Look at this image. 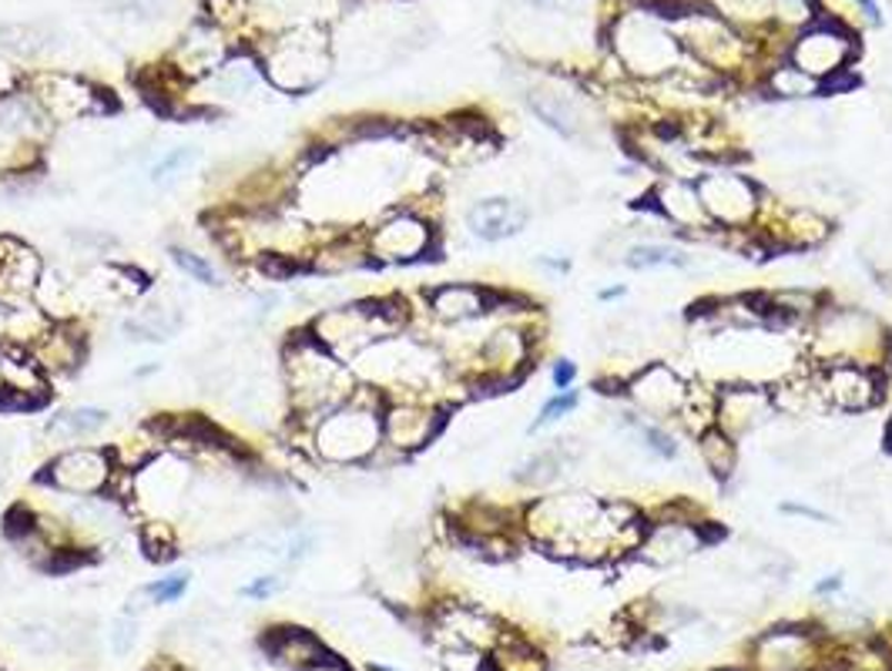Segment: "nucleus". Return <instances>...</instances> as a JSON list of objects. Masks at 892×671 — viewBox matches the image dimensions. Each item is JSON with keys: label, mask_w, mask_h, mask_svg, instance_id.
Wrapping results in <instances>:
<instances>
[{"label": "nucleus", "mask_w": 892, "mask_h": 671, "mask_svg": "<svg viewBox=\"0 0 892 671\" xmlns=\"http://www.w3.org/2000/svg\"><path fill=\"white\" fill-rule=\"evenodd\" d=\"M8 460H11V447H8L4 433H0V473H4V470H8Z\"/></svg>", "instance_id": "nucleus-51"}, {"label": "nucleus", "mask_w": 892, "mask_h": 671, "mask_svg": "<svg viewBox=\"0 0 892 671\" xmlns=\"http://www.w3.org/2000/svg\"><path fill=\"white\" fill-rule=\"evenodd\" d=\"M168 256H171V262L178 266V272H186L192 282H199V286H222V272H219V266L209 259V256H202V252H196V249H186V246H171L168 249Z\"/></svg>", "instance_id": "nucleus-35"}, {"label": "nucleus", "mask_w": 892, "mask_h": 671, "mask_svg": "<svg viewBox=\"0 0 892 671\" xmlns=\"http://www.w3.org/2000/svg\"><path fill=\"white\" fill-rule=\"evenodd\" d=\"M0 397H4V370H0Z\"/></svg>", "instance_id": "nucleus-53"}, {"label": "nucleus", "mask_w": 892, "mask_h": 671, "mask_svg": "<svg viewBox=\"0 0 892 671\" xmlns=\"http://www.w3.org/2000/svg\"><path fill=\"white\" fill-rule=\"evenodd\" d=\"M134 638H138V621L131 614L114 618V624H111V648H114V654H128L134 648Z\"/></svg>", "instance_id": "nucleus-41"}, {"label": "nucleus", "mask_w": 892, "mask_h": 671, "mask_svg": "<svg viewBox=\"0 0 892 671\" xmlns=\"http://www.w3.org/2000/svg\"><path fill=\"white\" fill-rule=\"evenodd\" d=\"M186 591H189V574H168V578H158V581L141 588V594L151 598V604H171Z\"/></svg>", "instance_id": "nucleus-39"}, {"label": "nucleus", "mask_w": 892, "mask_h": 671, "mask_svg": "<svg viewBox=\"0 0 892 671\" xmlns=\"http://www.w3.org/2000/svg\"><path fill=\"white\" fill-rule=\"evenodd\" d=\"M779 417L772 387L762 383H722L715 397V427H722L729 437L745 440L759 430H765Z\"/></svg>", "instance_id": "nucleus-15"}, {"label": "nucleus", "mask_w": 892, "mask_h": 671, "mask_svg": "<svg viewBox=\"0 0 892 671\" xmlns=\"http://www.w3.org/2000/svg\"><path fill=\"white\" fill-rule=\"evenodd\" d=\"M775 11V0H715V14H722L729 24H749L765 21Z\"/></svg>", "instance_id": "nucleus-37"}, {"label": "nucleus", "mask_w": 892, "mask_h": 671, "mask_svg": "<svg viewBox=\"0 0 892 671\" xmlns=\"http://www.w3.org/2000/svg\"><path fill=\"white\" fill-rule=\"evenodd\" d=\"M581 407V390H554L544 403H541V410H538V417L530 420V427H527V433L530 437H538L541 430H551V427H558L561 420H568L574 410Z\"/></svg>", "instance_id": "nucleus-34"}, {"label": "nucleus", "mask_w": 892, "mask_h": 671, "mask_svg": "<svg viewBox=\"0 0 892 671\" xmlns=\"http://www.w3.org/2000/svg\"><path fill=\"white\" fill-rule=\"evenodd\" d=\"M387 397V393H383ZM447 427V410L423 393L387 397L383 407V443L400 457L427 450Z\"/></svg>", "instance_id": "nucleus-9"}, {"label": "nucleus", "mask_w": 892, "mask_h": 671, "mask_svg": "<svg viewBox=\"0 0 892 671\" xmlns=\"http://www.w3.org/2000/svg\"><path fill=\"white\" fill-rule=\"evenodd\" d=\"M541 206L544 209H564V206H571L574 199H578V182L571 179V176H548L544 182H541Z\"/></svg>", "instance_id": "nucleus-38"}, {"label": "nucleus", "mask_w": 892, "mask_h": 671, "mask_svg": "<svg viewBox=\"0 0 892 671\" xmlns=\"http://www.w3.org/2000/svg\"><path fill=\"white\" fill-rule=\"evenodd\" d=\"M708 541H711V524L701 521L688 503L671 500L658 514H648V528L634 558H641L651 568H674L704 551Z\"/></svg>", "instance_id": "nucleus-7"}, {"label": "nucleus", "mask_w": 892, "mask_h": 671, "mask_svg": "<svg viewBox=\"0 0 892 671\" xmlns=\"http://www.w3.org/2000/svg\"><path fill=\"white\" fill-rule=\"evenodd\" d=\"M694 189L715 232H729V236L732 232L752 236L769 202L762 186L732 164H708L694 179Z\"/></svg>", "instance_id": "nucleus-5"}, {"label": "nucleus", "mask_w": 892, "mask_h": 671, "mask_svg": "<svg viewBox=\"0 0 892 671\" xmlns=\"http://www.w3.org/2000/svg\"><path fill=\"white\" fill-rule=\"evenodd\" d=\"M538 262H541V269H551V272H561V276L571 272V256H561V259L558 256H541Z\"/></svg>", "instance_id": "nucleus-45"}, {"label": "nucleus", "mask_w": 892, "mask_h": 671, "mask_svg": "<svg viewBox=\"0 0 892 671\" xmlns=\"http://www.w3.org/2000/svg\"><path fill=\"white\" fill-rule=\"evenodd\" d=\"M815 383L825 407L839 413H869L885 397V373L859 363L815 367Z\"/></svg>", "instance_id": "nucleus-14"}, {"label": "nucleus", "mask_w": 892, "mask_h": 671, "mask_svg": "<svg viewBox=\"0 0 892 671\" xmlns=\"http://www.w3.org/2000/svg\"><path fill=\"white\" fill-rule=\"evenodd\" d=\"M134 497L144 503V508H154L158 514L168 508H178L182 497L189 493V467L174 457H151L138 477L131 480Z\"/></svg>", "instance_id": "nucleus-22"}, {"label": "nucleus", "mask_w": 892, "mask_h": 671, "mask_svg": "<svg viewBox=\"0 0 892 671\" xmlns=\"http://www.w3.org/2000/svg\"><path fill=\"white\" fill-rule=\"evenodd\" d=\"M111 413L91 403H78V407H61L44 420V440L51 447H78L81 440L98 437L108 427Z\"/></svg>", "instance_id": "nucleus-26"}, {"label": "nucleus", "mask_w": 892, "mask_h": 671, "mask_svg": "<svg viewBox=\"0 0 892 671\" xmlns=\"http://www.w3.org/2000/svg\"><path fill=\"white\" fill-rule=\"evenodd\" d=\"M805 329L812 367L859 363L885 373V363H892V329L869 309L822 302Z\"/></svg>", "instance_id": "nucleus-2"}, {"label": "nucleus", "mask_w": 892, "mask_h": 671, "mask_svg": "<svg viewBox=\"0 0 892 671\" xmlns=\"http://www.w3.org/2000/svg\"><path fill=\"white\" fill-rule=\"evenodd\" d=\"M141 551L158 561V564H168L178 558V534L168 521H148L141 528Z\"/></svg>", "instance_id": "nucleus-36"}, {"label": "nucleus", "mask_w": 892, "mask_h": 671, "mask_svg": "<svg viewBox=\"0 0 892 671\" xmlns=\"http://www.w3.org/2000/svg\"><path fill=\"white\" fill-rule=\"evenodd\" d=\"M282 387L289 417L312 420L315 427L325 413H332L355 393L360 380H355L352 367H345V360L329 353L305 329L295 332L282 350Z\"/></svg>", "instance_id": "nucleus-1"}, {"label": "nucleus", "mask_w": 892, "mask_h": 671, "mask_svg": "<svg viewBox=\"0 0 892 671\" xmlns=\"http://www.w3.org/2000/svg\"><path fill=\"white\" fill-rule=\"evenodd\" d=\"M262 74H269V81L289 94H305L312 88H319L329 74V54L319 34H292L285 41H279L269 58Z\"/></svg>", "instance_id": "nucleus-13"}, {"label": "nucleus", "mask_w": 892, "mask_h": 671, "mask_svg": "<svg viewBox=\"0 0 892 671\" xmlns=\"http://www.w3.org/2000/svg\"><path fill=\"white\" fill-rule=\"evenodd\" d=\"M196 161H199V148L196 144H171V148L158 151L144 168L148 186L158 189V192L174 189L178 182H186V176L196 168Z\"/></svg>", "instance_id": "nucleus-31"}, {"label": "nucleus", "mask_w": 892, "mask_h": 671, "mask_svg": "<svg viewBox=\"0 0 892 671\" xmlns=\"http://www.w3.org/2000/svg\"><path fill=\"white\" fill-rule=\"evenodd\" d=\"M624 296H628L624 282H621V286H611V289H601V292H598V299H601V302H614V299H624Z\"/></svg>", "instance_id": "nucleus-50"}, {"label": "nucleus", "mask_w": 892, "mask_h": 671, "mask_svg": "<svg viewBox=\"0 0 892 671\" xmlns=\"http://www.w3.org/2000/svg\"><path fill=\"white\" fill-rule=\"evenodd\" d=\"M38 104L48 111L51 121H78L84 114L101 111V91L68 78V74H44L38 78V91H31Z\"/></svg>", "instance_id": "nucleus-24"}, {"label": "nucleus", "mask_w": 892, "mask_h": 671, "mask_svg": "<svg viewBox=\"0 0 892 671\" xmlns=\"http://www.w3.org/2000/svg\"><path fill=\"white\" fill-rule=\"evenodd\" d=\"M118 470L121 467L114 460V450L78 443V447L58 450L48 460V467L41 470V483L68 497H91V493H108Z\"/></svg>", "instance_id": "nucleus-12"}, {"label": "nucleus", "mask_w": 892, "mask_h": 671, "mask_svg": "<svg viewBox=\"0 0 892 671\" xmlns=\"http://www.w3.org/2000/svg\"><path fill=\"white\" fill-rule=\"evenodd\" d=\"M839 588H842V574H829V578H825V581H819L812 591H815L819 598H829V594H835Z\"/></svg>", "instance_id": "nucleus-47"}, {"label": "nucleus", "mask_w": 892, "mask_h": 671, "mask_svg": "<svg viewBox=\"0 0 892 671\" xmlns=\"http://www.w3.org/2000/svg\"><path fill=\"white\" fill-rule=\"evenodd\" d=\"M463 222L477 242L497 246L530 226V206L517 196H483L463 212Z\"/></svg>", "instance_id": "nucleus-19"}, {"label": "nucleus", "mask_w": 892, "mask_h": 671, "mask_svg": "<svg viewBox=\"0 0 892 671\" xmlns=\"http://www.w3.org/2000/svg\"><path fill=\"white\" fill-rule=\"evenodd\" d=\"M855 54H859L855 34L842 21L819 18L815 24H809L805 31L795 34V41L789 48V64L805 71L809 78L822 81V88H825V81L849 71Z\"/></svg>", "instance_id": "nucleus-8"}, {"label": "nucleus", "mask_w": 892, "mask_h": 671, "mask_svg": "<svg viewBox=\"0 0 892 671\" xmlns=\"http://www.w3.org/2000/svg\"><path fill=\"white\" fill-rule=\"evenodd\" d=\"M885 447L892 450V420H889V427H885Z\"/></svg>", "instance_id": "nucleus-52"}, {"label": "nucleus", "mask_w": 892, "mask_h": 671, "mask_svg": "<svg viewBox=\"0 0 892 671\" xmlns=\"http://www.w3.org/2000/svg\"><path fill=\"white\" fill-rule=\"evenodd\" d=\"M433 249H437V226H433V219L420 216L417 209H397V212H390L367 236L370 262H383V266L423 262Z\"/></svg>", "instance_id": "nucleus-11"}, {"label": "nucleus", "mask_w": 892, "mask_h": 671, "mask_svg": "<svg viewBox=\"0 0 892 671\" xmlns=\"http://www.w3.org/2000/svg\"><path fill=\"white\" fill-rule=\"evenodd\" d=\"M648 209L678 236H711L715 226H711L698 189L691 179H671V176H658L648 186Z\"/></svg>", "instance_id": "nucleus-17"}, {"label": "nucleus", "mask_w": 892, "mask_h": 671, "mask_svg": "<svg viewBox=\"0 0 892 671\" xmlns=\"http://www.w3.org/2000/svg\"><path fill=\"white\" fill-rule=\"evenodd\" d=\"M490 671H548V658L520 634H500L490 651Z\"/></svg>", "instance_id": "nucleus-32"}, {"label": "nucleus", "mask_w": 892, "mask_h": 671, "mask_svg": "<svg viewBox=\"0 0 892 671\" xmlns=\"http://www.w3.org/2000/svg\"><path fill=\"white\" fill-rule=\"evenodd\" d=\"M618 266L631 272H658V269H691L694 256L691 249L668 242V239H634L624 242L618 252Z\"/></svg>", "instance_id": "nucleus-27"}, {"label": "nucleus", "mask_w": 892, "mask_h": 671, "mask_svg": "<svg viewBox=\"0 0 892 671\" xmlns=\"http://www.w3.org/2000/svg\"><path fill=\"white\" fill-rule=\"evenodd\" d=\"M14 91H21V78L8 64H0V98H8Z\"/></svg>", "instance_id": "nucleus-44"}, {"label": "nucleus", "mask_w": 892, "mask_h": 671, "mask_svg": "<svg viewBox=\"0 0 892 671\" xmlns=\"http://www.w3.org/2000/svg\"><path fill=\"white\" fill-rule=\"evenodd\" d=\"M28 353L48 377H64L74 373L84 360V336L74 322H51V329Z\"/></svg>", "instance_id": "nucleus-25"}, {"label": "nucleus", "mask_w": 892, "mask_h": 671, "mask_svg": "<svg viewBox=\"0 0 892 671\" xmlns=\"http://www.w3.org/2000/svg\"><path fill=\"white\" fill-rule=\"evenodd\" d=\"M538 353V329L507 319L483 332V340L467 367V380L473 387H513L527 377Z\"/></svg>", "instance_id": "nucleus-6"}, {"label": "nucleus", "mask_w": 892, "mask_h": 671, "mask_svg": "<svg viewBox=\"0 0 892 671\" xmlns=\"http://www.w3.org/2000/svg\"><path fill=\"white\" fill-rule=\"evenodd\" d=\"M285 591V578L282 574H259L255 581H249L239 594L242 598H252V601H265V598H275Z\"/></svg>", "instance_id": "nucleus-40"}, {"label": "nucleus", "mask_w": 892, "mask_h": 671, "mask_svg": "<svg viewBox=\"0 0 892 671\" xmlns=\"http://www.w3.org/2000/svg\"><path fill=\"white\" fill-rule=\"evenodd\" d=\"M855 8L862 11V18H865L869 24H879V21H882V14H879V4H875V0H855Z\"/></svg>", "instance_id": "nucleus-48"}, {"label": "nucleus", "mask_w": 892, "mask_h": 671, "mask_svg": "<svg viewBox=\"0 0 892 671\" xmlns=\"http://www.w3.org/2000/svg\"><path fill=\"white\" fill-rule=\"evenodd\" d=\"M437 631L450 644V651H493L503 634L490 614L470 604H443L437 614Z\"/></svg>", "instance_id": "nucleus-23"}, {"label": "nucleus", "mask_w": 892, "mask_h": 671, "mask_svg": "<svg viewBox=\"0 0 892 671\" xmlns=\"http://www.w3.org/2000/svg\"><path fill=\"white\" fill-rule=\"evenodd\" d=\"M527 4H533V8H544V11H564L571 0H527Z\"/></svg>", "instance_id": "nucleus-49"}, {"label": "nucleus", "mask_w": 892, "mask_h": 671, "mask_svg": "<svg viewBox=\"0 0 892 671\" xmlns=\"http://www.w3.org/2000/svg\"><path fill=\"white\" fill-rule=\"evenodd\" d=\"M574 473V467L568 463V457L558 450V443H544L541 450L527 453L517 467H513V483L523 487V490H538V493H548L554 490L558 483H564L568 477Z\"/></svg>", "instance_id": "nucleus-28"}, {"label": "nucleus", "mask_w": 892, "mask_h": 671, "mask_svg": "<svg viewBox=\"0 0 892 671\" xmlns=\"http://www.w3.org/2000/svg\"><path fill=\"white\" fill-rule=\"evenodd\" d=\"M262 644L272 651L275 661H282V664H289L295 671H305L309 664H315L322 658L319 638H312L302 628H275L269 638H262Z\"/></svg>", "instance_id": "nucleus-30"}, {"label": "nucleus", "mask_w": 892, "mask_h": 671, "mask_svg": "<svg viewBox=\"0 0 892 671\" xmlns=\"http://www.w3.org/2000/svg\"><path fill=\"white\" fill-rule=\"evenodd\" d=\"M527 108L564 141H578V144L591 141L594 121H591L584 98H578L564 88H533V91H527Z\"/></svg>", "instance_id": "nucleus-20"}, {"label": "nucleus", "mask_w": 892, "mask_h": 671, "mask_svg": "<svg viewBox=\"0 0 892 671\" xmlns=\"http://www.w3.org/2000/svg\"><path fill=\"white\" fill-rule=\"evenodd\" d=\"M779 511H782L785 518H802V521H815V524H832V514H829V511L809 508V503H795V500H785Z\"/></svg>", "instance_id": "nucleus-42"}, {"label": "nucleus", "mask_w": 892, "mask_h": 671, "mask_svg": "<svg viewBox=\"0 0 892 671\" xmlns=\"http://www.w3.org/2000/svg\"><path fill=\"white\" fill-rule=\"evenodd\" d=\"M383 390L360 383L342 407H335L312 427L315 457L335 467L370 463L373 453L383 447Z\"/></svg>", "instance_id": "nucleus-3"}, {"label": "nucleus", "mask_w": 892, "mask_h": 671, "mask_svg": "<svg viewBox=\"0 0 892 671\" xmlns=\"http://www.w3.org/2000/svg\"><path fill=\"white\" fill-rule=\"evenodd\" d=\"M822 644L812 628L782 624L755 638L752 671H819Z\"/></svg>", "instance_id": "nucleus-16"}, {"label": "nucleus", "mask_w": 892, "mask_h": 671, "mask_svg": "<svg viewBox=\"0 0 892 671\" xmlns=\"http://www.w3.org/2000/svg\"><path fill=\"white\" fill-rule=\"evenodd\" d=\"M688 393H691V380H684L671 363H644L621 387V400L634 413L658 420V423H671V427L678 423L688 403Z\"/></svg>", "instance_id": "nucleus-10"}, {"label": "nucleus", "mask_w": 892, "mask_h": 671, "mask_svg": "<svg viewBox=\"0 0 892 671\" xmlns=\"http://www.w3.org/2000/svg\"><path fill=\"white\" fill-rule=\"evenodd\" d=\"M694 450H698V460L704 467V473L711 480H732L735 477V467H739V440L729 437L722 427H704L698 437H694Z\"/></svg>", "instance_id": "nucleus-29"}, {"label": "nucleus", "mask_w": 892, "mask_h": 671, "mask_svg": "<svg viewBox=\"0 0 892 671\" xmlns=\"http://www.w3.org/2000/svg\"><path fill=\"white\" fill-rule=\"evenodd\" d=\"M574 380H578V363H571V360L551 363V383H554V390H571Z\"/></svg>", "instance_id": "nucleus-43"}, {"label": "nucleus", "mask_w": 892, "mask_h": 671, "mask_svg": "<svg viewBox=\"0 0 892 671\" xmlns=\"http://www.w3.org/2000/svg\"><path fill=\"white\" fill-rule=\"evenodd\" d=\"M611 44H614L624 71L634 78H644V81H661V78L674 74L681 58H684L674 31L651 8L624 14L611 28Z\"/></svg>", "instance_id": "nucleus-4"}, {"label": "nucleus", "mask_w": 892, "mask_h": 671, "mask_svg": "<svg viewBox=\"0 0 892 671\" xmlns=\"http://www.w3.org/2000/svg\"><path fill=\"white\" fill-rule=\"evenodd\" d=\"M510 302V296L480 286V282H443L427 292V309L443 326H463L480 322L490 312H500Z\"/></svg>", "instance_id": "nucleus-18"}, {"label": "nucleus", "mask_w": 892, "mask_h": 671, "mask_svg": "<svg viewBox=\"0 0 892 671\" xmlns=\"http://www.w3.org/2000/svg\"><path fill=\"white\" fill-rule=\"evenodd\" d=\"M305 671H349V668H345L335 654H322V658H319L315 664H309Z\"/></svg>", "instance_id": "nucleus-46"}, {"label": "nucleus", "mask_w": 892, "mask_h": 671, "mask_svg": "<svg viewBox=\"0 0 892 671\" xmlns=\"http://www.w3.org/2000/svg\"><path fill=\"white\" fill-rule=\"evenodd\" d=\"M765 84H769V91L772 94H779V98H785V101H799V98H815V94H825V88H822V81H815V78H809L805 71H799L795 64H779V68H772L769 71V78H765Z\"/></svg>", "instance_id": "nucleus-33"}, {"label": "nucleus", "mask_w": 892, "mask_h": 671, "mask_svg": "<svg viewBox=\"0 0 892 671\" xmlns=\"http://www.w3.org/2000/svg\"><path fill=\"white\" fill-rule=\"evenodd\" d=\"M186 326V302L171 292L148 296L131 316L121 319V332L131 343H168Z\"/></svg>", "instance_id": "nucleus-21"}]
</instances>
